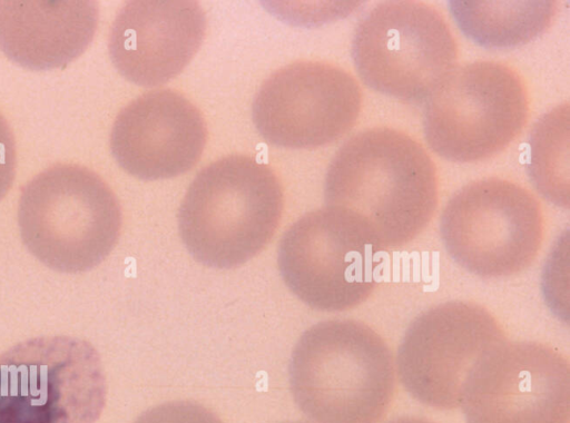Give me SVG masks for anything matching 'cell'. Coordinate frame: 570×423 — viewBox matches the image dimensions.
<instances>
[{"mask_svg":"<svg viewBox=\"0 0 570 423\" xmlns=\"http://www.w3.org/2000/svg\"><path fill=\"white\" fill-rule=\"evenodd\" d=\"M207 126L200 110L181 92H144L117 115L110 149L118 165L139 179L176 177L200 159Z\"/></svg>","mask_w":570,"mask_h":423,"instance_id":"cell-13","label":"cell"},{"mask_svg":"<svg viewBox=\"0 0 570 423\" xmlns=\"http://www.w3.org/2000/svg\"><path fill=\"white\" fill-rule=\"evenodd\" d=\"M544 234L541 205L510 179L485 177L459 188L440 217L448 254L485 278L515 275L537 257Z\"/></svg>","mask_w":570,"mask_h":423,"instance_id":"cell-9","label":"cell"},{"mask_svg":"<svg viewBox=\"0 0 570 423\" xmlns=\"http://www.w3.org/2000/svg\"><path fill=\"white\" fill-rule=\"evenodd\" d=\"M529 117V95L520 73L502 61L475 60L455 67L428 96L425 140L454 163L488 159L505 149Z\"/></svg>","mask_w":570,"mask_h":423,"instance_id":"cell-6","label":"cell"},{"mask_svg":"<svg viewBox=\"0 0 570 423\" xmlns=\"http://www.w3.org/2000/svg\"><path fill=\"white\" fill-rule=\"evenodd\" d=\"M122 216L119 200L94 170L50 166L21 189L18 224L27 249L49 268L87 272L110 254Z\"/></svg>","mask_w":570,"mask_h":423,"instance_id":"cell-4","label":"cell"},{"mask_svg":"<svg viewBox=\"0 0 570 423\" xmlns=\"http://www.w3.org/2000/svg\"><path fill=\"white\" fill-rule=\"evenodd\" d=\"M507 340L482 305L450 301L421 313L397 348L395 370L403 387L435 410L459 407L462 386L479 358Z\"/></svg>","mask_w":570,"mask_h":423,"instance_id":"cell-11","label":"cell"},{"mask_svg":"<svg viewBox=\"0 0 570 423\" xmlns=\"http://www.w3.org/2000/svg\"><path fill=\"white\" fill-rule=\"evenodd\" d=\"M275 171L246 155L222 157L197 173L178 209L180 238L200 264L230 269L261 253L283 213Z\"/></svg>","mask_w":570,"mask_h":423,"instance_id":"cell-3","label":"cell"},{"mask_svg":"<svg viewBox=\"0 0 570 423\" xmlns=\"http://www.w3.org/2000/svg\"><path fill=\"white\" fill-rule=\"evenodd\" d=\"M452 17L462 32L481 47L514 48L547 31L558 12L554 0H452Z\"/></svg>","mask_w":570,"mask_h":423,"instance_id":"cell-16","label":"cell"},{"mask_svg":"<svg viewBox=\"0 0 570 423\" xmlns=\"http://www.w3.org/2000/svg\"><path fill=\"white\" fill-rule=\"evenodd\" d=\"M383 252L358 216L325 205L285 230L277 263L285 285L304 304L322 312H343L371 296Z\"/></svg>","mask_w":570,"mask_h":423,"instance_id":"cell-5","label":"cell"},{"mask_svg":"<svg viewBox=\"0 0 570 423\" xmlns=\"http://www.w3.org/2000/svg\"><path fill=\"white\" fill-rule=\"evenodd\" d=\"M362 102V89L351 72L327 61L301 60L262 83L252 111L256 129L269 144L309 149L346 135Z\"/></svg>","mask_w":570,"mask_h":423,"instance_id":"cell-12","label":"cell"},{"mask_svg":"<svg viewBox=\"0 0 570 423\" xmlns=\"http://www.w3.org/2000/svg\"><path fill=\"white\" fill-rule=\"evenodd\" d=\"M326 206L358 216L383 250L416 238L439 201L435 164L421 142L390 127L363 129L332 158L324 183Z\"/></svg>","mask_w":570,"mask_h":423,"instance_id":"cell-1","label":"cell"},{"mask_svg":"<svg viewBox=\"0 0 570 423\" xmlns=\"http://www.w3.org/2000/svg\"><path fill=\"white\" fill-rule=\"evenodd\" d=\"M351 56L371 89L421 101L456 67L459 47L439 9L424 1L389 0L361 18Z\"/></svg>","mask_w":570,"mask_h":423,"instance_id":"cell-7","label":"cell"},{"mask_svg":"<svg viewBox=\"0 0 570 423\" xmlns=\"http://www.w3.org/2000/svg\"><path fill=\"white\" fill-rule=\"evenodd\" d=\"M134 423H223L207 407L191 401H171L142 412Z\"/></svg>","mask_w":570,"mask_h":423,"instance_id":"cell-18","label":"cell"},{"mask_svg":"<svg viewBox=\"0 0 570 423\" xmlns=\"http://www.w3.org/2000/svg\"><path fill=\"white\" fill-rule=\"evenodd\" d=\"M107 384L97 350L72 336H40L0 354V423H95Z\"/></svg>","mask_w":570,"mask_h":423,"instance_id":"cell-8","label":"cell"},{"mask_svg":"<svg viewBox=\"0 0 570 423\" xmlns=\"http://www.w3.org/2000/svg\"><path fill=\"white\" fill-rule=\"evenodd\" d=\"M287 423H305V422H287Z\"/></svg>","mask_w":570,"mask_h":423,"instance_id":"cell-21","label":"cell"},{"mask_svg":"<svg viewBox=\"0 0 570 423\" xmlns=\"http://www.w3.org/2000/svg\"><path fill=\"white\" fill-rule=\"evenodd\" d=\"M206 28V14L197 1H128L110 26L109 56L127 80L142 87L160 86L191 61Z\"/></svg>","mask_w":570,"mask_h":423,"instance_id":"cell-14","label":"cell"},{"mask_svg":"<svg viewBox=\"0 0 570 423\" xmlns=\"http://www.w3.org/2000/svg\"><path fill=\"white\" fill-rule=\"evenodd\" d=\"M465 423H570V363L554 347L504 341L484 353L462 386Z\"/></svg>","mask_w":570,"mask_h":423,"instance_id":"cell-10","label":"cell"},{"mask_svg":"<svg viewBox=\"0 0 570 423\" xmlns=\"http://www.w3.org/2000/svg\"><path fill=\"white\" fill-rule=\"evenodd\" d=\"M98 19L91 0H1L0 50L26 68L61 67L86 50Z\"/></svg>","mask_w":570,"mask_h":423,"instance_id":"cell-15","label":"cell"},{"mask_svg":"<svg viewBox=\"0 0 570 423\" xmlns=\"http://www.w3.org/2000/svg\"><path fill=\"white\" fill-rule=\"evenodd\" d=\"M387 423H436L421 416H400L389 421Z\"/></svg>","mask_w":570,"mask_h":423,"instance_id":"cell-20","label":"cell"},{"mask_svg":"<svg viewBox=\"0 0 570 423\" xmlns=\"http://www.w3.org/2000/svg\"><path fill=\"white\" fill-rule=\"evenodd\" d=\"M528 174L550 203L568 209L570 199V107L559 104L533 125L528 140Z\"/></svg>","mask_w":570,"mask_h":423,"instance_id":"cell-17","label":"cell"},{"mask_svg":"<svg viewBox=\"0 0 570 423\" xmlns=\"http://www.w3.org/2000/svg\"><path fill=\"white\" fill-rule=\"evenodd\" d=\"M288 377L296 405L316 423H379L396 391L389 345L355 319L306 329L293 348Z\"/></svg>","mask_w":570,"mask_h":423,"instance_id":"cell-2","label":"cell"},{"mask_svg":"<svg viewBox=\"0 0 570 423\" xmlns=\"http://www.w3.org/2000/svg\"><path fill=\"white\" fill-rule=\"evenodd\" d=\"M17 153L12 129L0 112V200L10 189L16 174Z\"/></svg>","mask_w":570,"mask_h":423,"instance_id":"cell-19","label":"cell"}]
</instances>
